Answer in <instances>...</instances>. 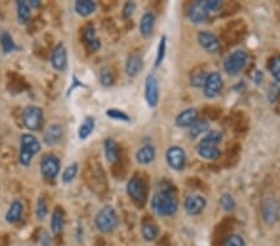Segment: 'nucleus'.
Masks as SVG:
<instances>
[{"mask_svg": "<svg viewBox=\"0 0 280 246\" xmlns=\"http://www.w3.org/2000/svg\"><path fill=\"white\" fill-rule=\"evenodd\" d=\"M151 207L158 216H172L178 210L177 197L171 189H161L152 197Z\"/></svg>", "mask_w": 280, "mask_h": 246, "instance_id": "1", "label": "nucleus"}, {"mask_svg": "<svg viewBox=\"0 0 280 246\" xmlns=\"http://www.w3.org/2000/svg\"><path fill=\"white\" fill-rule=\"evenodd\" d=\"M95 225H96L97 230L104 234H110L115 231L118 226V216L116 210L111 207H106L100 210L95 216Z\"/></svg>", "mask_w": 280, "mask_h": 246, "instance_id": "2", "label": "nucleus"}, {"mask_svg": "<svg viewBox=\"0 0 280 246\" xmlns=\"http://www.w3.org/2000/svg\"><path fill=\"white\" fill-rule=\"evenodd\" d=\"M127 194L131 198L132 202L139 207H143L147 202V185L141 178L134 176L129 180L126 185Z\"/></svg>", "mask_w": 280, "mask_h": 246, "instance_id": "3", "label": "nucleus"}, {"mask_svg": "<svg viewBox=\"0 0 280 246\" xmlns=\"http://www.w3.org/2000/svg\"><path fill=\"white\" fill-rule=\"evenodd\" d=\"M248 63V54L244 50H236L224 60V70L228 75H238Z\"/></svg>", "mask_w": 280, "mask_h": 246, "instance_id": "4", "label": "nucleus"}, {"mask_svg": "<svg viewBox=\"0 0 280 246\" xmlns=\"http://www.w3.org/2000/svg\"><path fill=\"white\" fill-rule=\"evenodd\" d=\"M23 123L29 131H39L44 122V112L40 107L29 105L23 111Z\"/></svg>", "mask_w": 280, "mask_h": 246, "instance_id": "5", "label": "nucleus"}, {"mask_svg": "<svg viewBox=\"0 0 280 246\" xmlns=\"http://www.w3.org/2000/svg\"><path fill=\"white\" fill-rule=\"evenodd\" d=\"M166 161L170 168H172L175 172H182L186 167L187 157L183 148L178 145H172L166 152Z\"/></svg>", "mask_w": 280, "mask_h": 246, "instance_id": "6", "label": "nucleus"}, {"mask_svg": "<svg viewBox=\"0 0 280 246\" xmlns=\"http://www.w3.org/2000/svg\"><path fill=\"white\" fill-rule=\"evenodd\" d=\"M40 172L46 180H54L60 172V161L54 154H46L40 162Z\"/></svg>", "mask_w": 280, "mask_h": 246, "instance_id": "7", "label": "nucleus"}, {"mask_svg": "<svg viewBox=\"0 0 280 246\" xmlns=\"http://www.w3.org/2000/svg\"><path fill=\"white\" fill-rule=\"evenodd\" d=\"M144 99L151 108L157 106L160 101V83L157 77L152 73L147 76L144 82Z\"/></svg>", "mask_w": 280, "mask_h": 246, "instance_id": "8", "label": "nucleus"}, {"mask_svg": "<svg viewBox=\"0 0 280 246\" xmlns=\"http://www.w3.org/2000/svg\"><path fill=\"white\" fill-rule=\"evenodd\" d=\"M223 90V80L222 76L218 72L208 73L207 81L203 87V94L207 99H214L222 92Z\"/></svg>", "mask_w": 280, "mask_h": 246, "instance_id": "9", "label": "nucleus"}, {"mask_svg": "<svg viewBox=\"0 0 280 246\" xmlns=\"http://www.w3.org/2000/svg\"><path fill=\"white\" fill-rule=\"evenodd\" d=\"M197 40H198V44L201 45V46L207 52L215 54V52L219 51L220 47L219 39H218L213 33L207 32V30L199 32L198 35H197Z\"/></svg>", "mask_w": 280, "mask_h": 246, "instance_id": "10", "label": "nucleus"}, {"mask_svg": "<svg viewBox=\"0 0 280 246\" xmlns=\"http://www.w3.org/2000/svg\"><path fill=\"white\" fill-rule=\"evenodd\" d=\"M207 200L199 194H191L184 200V210L188 215H198L205 210Z\"/></svg>", "mask_w": 280, "mask_h": 246, "instance_id": "11", "label": "nucleus"}, {"mask_svg": "<svg viewBox=\"0 0 280 246\" xmlns=\"http://www.w3.org/2000/svg\"><path fill=\"white\" fill-rule=\"evenodd\" d=\"M51 65L56 71H65L68 68V50L63 42L58 44L51 54Z\"/></svg>", "mask_w": 280, "mask_h": 246, "instance_id": "12", "label": "nucleus"}, {"mask_svg": "<svg viewBox=\"0 0 280 246\" xmlns=\"http://www.w3.org/2000/svg\"><path fill=\"white\" fill-rule=\"evenodd\" d=\"M64 137V128L61 127L60 125L58 123H54V125H50L49 127L46 128L44 133V143L46 145H53L59 144L61 142Z\"/></svg>", "mask_w": 280, "mask_h": 246, "instance_id": "13", "label": "nucleus"}, {"mask_svg": "<svg viewBox=\"0 0 280 246\" xmlns=\"http://www.w3.org/2000/svg\"><path fill=\"white\" fill-rule=\"evenodd\" d=\"M142 68H143V59L140 54L130 55L126 60L125 70L127 76H130V77H136L141 72Z\"/></svg>", "mask_w": 280, "mask_h": 246, "instance_id": "14", "label": "nucleus"}, {"mask_svg": "<svg viewBox=\"0 0 280 246\" xmlns=\"http://www.w3.org/2000/svg\"><path fill=\"white\" fill-rule=\"evenodd\" d=\"M210 16V13L206 10V8L202 5L201 1L191 4L188 9V19L193 24H202L205 23Z\"/></svg>", "mask_w": 280, "mask_h": 246, "instance_id": "15", "label": "nucleus"}, {"mask_svg": "<svg viewBox=\"0 0 280 246\" xmlns=\"http://www.w3.org/2000/svg\"><path fill=\"white\" fill-rule=\"evenodd\" d=\"M198 109L194 107L184 109L175 118V125L181 128H189L198 119Z\"/></svg>", "mask_w": 280, "mask_h": 246, "instance_id": "16", "label": "nucleus"}, {"mask_svg": "<svg viewBox=\"0 0 280 246\" xmlns=\"http://www.w3.org/2000/svg\"><path fill=\"white\" fill-rule=\"evenodd\" d=\"M41 148V144L37 141L36 137H34L30 133H25V135L21 136L20 138V150H24V152H28L33 156L37 154Z\"/></svg>", "mask_w": 280, "mask_h": 246, "instance_id": "17", "label": "nucleus"}, {"mask_svg": "<svg viewBox=\"0 0 280 246\" xmlns=\"http://www.w3.org/2000/svg\"><path fill=\"white\" fill-rule=\"evenodd\" d=\"M82 39H84L85 45L87 46V49L91 50V51H97V50L101 47V41L99 40V37L96 36V30H95L94 25H87L82 32Z\"/></svg>", "mask_w": 280, "mask_h": 246, "instance_id": "18", "label": "nucleus"}, {"mask_svg": "<svg viewBox=\"0 0 280 246\" xmlns=\"http://www.w3.org/2000/svg\"><path fill=\"white\" fill-rule=\"evenodd\" d=\"M156 158V149L152 144H144L137 150L136 161L142 166H148Z\"/></svg>", "mask_w": 280, "mask_h": 246, "instance_id": "19", "label": "nucleus"}, {"mask_svg": "<svg viewBox=\"0 0 280 246\" xmlns=\"http://www.w3.org/2000/svg\"><path fill=\"white\" fill-rule=\"evenodd\" d=\"M155 14L151 13V11H146L142 15L141 21H140V34L143 37L151 36L152 33H153V29H155Z\"/></svg>", "mask_w": 280, "mask_h": 246, "instance_id": "20", "label": "nucleus"}, {"mask_svg": "<svg viewBox=\"0 0 280 246\" xmlns=\"http://www.w3.org/2000/svg\"><path fill=\"white\" fill-rule=\"evenodd\" d=\"M104 149H105V157L106 159L108 161V163L111 164H116L120 159V147L116 143L115 140L112 138H107L104 142Z\"/></svg>", "mask_w": 280, "mask_h": 246, "instance_id": "21", "label": "nucleus"}, {"mask_svg": "<svg viewBox=\"0 0 280 246\" xmlns=\"http://www.w3.org/2000/svg\"><path fill=\"white\" fill-rule=\"evenodd\" d=\"M24 212V205L20 200H14L13 203L9 207L8 211L5 214V220L8 221L9 224H15L18 223L19 220L21 219Z\"/></svg>", "mask_w": 280, "mask_h": 246, "instance_id": "22", "label": "nucleus"}, {"mask_svg": "<svg viewBox=\"0 0 280 246\" xmlns=\"http://www.w3.org/2000/svg\"><path fill=\"white\" fill-rule=\"evenodd\" d=\"M96 8V3L92 1V0H77L75 3V11L79 14L80 16H84V18L95 13Z\"/></svg>", "mask_w": 280, "mask_h": 246, "instance_id": "23", "label": "nucleus"}, {"mask_svg": "<svg viewBox=\"0 0 280 246\" xmlns=\"http://www.w3.org/2000/svg\"><path fill=\"white\" fill-rule=\"evenodd\" d=\"M16 13H18V21L19 24H28L30 21L32 16V8L29 6L28 1L25 0H19L16 1Z\"/></svg>", "mask_w": 280, "mask_h": 246, "instance_id": "24", "label": "nucleus"}, {"mask_svg": "<svg viewBox=\"0 0 280 246\" xmlns=\"http://www.w3.org/2000/svg\"><path fill=\"white\" fill-rule=\"evenodd\" d=\"M50 228L54 235H59L64 229V212L63 209L56 208L51 215V221H50Z\"/></svg>", "mask_w": 280, "mask_h": 246, "instance_id": "25", "label": "nucleus"}, {"mask_svg": "<svg viewBox=\"0 0 280 246\" xmlns=\"http://www.w3.org/2000/svg\"><path fill=\"white\" fill-rule=\"evenodd\" d=\"M222 141H223V133L219 132V131L213 130V131H208V132L206 133V136L202 138L199 144L210 145V147H218Z\"/></svg>", "mask_w": 280, "mask_h": 246, "instance_id": "26", "label": "nucleus"}, {"mask_svg": "<svg viewBox=\"0 0 280 246\" xmlns=\"http://www.w3.org/2000/svg\"><path fill=\"white\" fill-rule=\"evenodd\" d=\"M0 45H1V50H3L4 54H10V52L19 50L13 36L8 32H3L0 34Z\"/></svg>", "mask_w": 280, "mask_h": 246, "instance_id": "27", "label": "nucleus"}, {"mask_svg": "<svg viewBox=\"0 0 280 246\" xmlns=\"http://www.w3.org/2000/svg\"><path fill=\"white\" fill-rule=\"evenodd\" d=\"M94 130H95V118L94 117H86V118L84 119V122L80 125L77 136H79L80 140L85 141L90 137V135L94 132Z\"/></svg>", "mask_w": 280, "mask_h": 246, "instance_id": "28", "label": "nucleus"}, {"mask_svg": "<svg viewBox=\"0 0 280 246\" xmlns=\"http://www.w3.org/2000/svg\"><path fill=\"white\" fill-rule=\"evenodd\" d=\"M198 154L202 158L208 159V161H214L220 156V150L218 147H210V145H198Z\"/></svg>", "mask_w": 280, "mask_h": 246, "instance_id": "29", "label": "nucleus"}, {"mask_svg": "<svg viewBox=\"0 0 280 246\" xmlns=\"http://www.w3.org/2000/svg\"><path fill=\"white\" fill-rule=\"evenodd\" d=\"M210 130V123L206 119H197L193 125L189 127V136L192 138L199 137L203 133H207Z\"/></svg>", "mask_w": 280, "mask_h": 246, "instance_id": "30", "label": "nucleus"}, {"mask_svg": "<svg viewBox=\"0 0 280 246\" xmlns=\"http://www.w3.org/2000/svg\"><path fill=\"white\" fill-rule=\"evenodd\" d=\"M141 234L142 238L146 241H153L157 239L160 230H158V226L153 223H144L141 228Z\"/></svg>", "mask_w": 280, "mask_h": 246, "instance_id": "31", "label": "nucleus"}, {"mask_svg": "<svg viewBox=\"0 0 280 246\" xmlns=\"http://www.w3.org/2000/svg\"><path fill=\"white\" fill-rule=\"evenodd\" d=\"M77 172H79V164L71 163L70 166H68L64 169L63 176H61V180L65 184L71 183V181L76 178V176H77Z\"/></svg>", "mask_w": 280, "mask_h": 246, "instance_id": "32", "label": "nucleus"}, {"mask_svg": "<svg viewBox=\"0 0 280 246\" xmlns=\"http://www.w3.org/2000/svg\"><path fill=\"white\" fill-rule=\"evenodd\" d=\"M207 77H208V73L203 72V71H196V72L192 73V76H191V85L197 88L205 87Z\"/></svg>", "mask_w": 280, "mask_h": 246, "instance_id": "33", "label": "nucleus"}, {"mask_svg": "<svg viewBox=\"0 0 280 246\" xmlns=\"http://www.w3.org/2000/svg\"><path fill=\"white\" fill-rule=\"evenodd\" d=\"M106 116H107L108 118L115 119V121H121V122L131 121L129 114L126 113V112L121 111V109H118V108H108L107 111H106Z\"/></svg>", "mask_w": 280, "mask_h": 246, "instance_id": "34", "label": "nucleus"}, {"mask_svg": "<svg viewBox=\"0 0 280 246\" xmlns=\"http://www.w3.org/2000/svg\"><path fill=\"white\" fill-rule=\"evenodd\" d=\"M115 82V77H113V73L110 69L105 68L101 70L100 72V83L104 86V87H110Z\"/></svg>", "mask_w": 280, "mask_h": 246, "instance_id": "35", "label": "nucleus"}, {"mask_svg": "<svg viewBox=\"0 0 280 246\" xmlns=\"http://www.w3.org/2000/svg\"><path fill=\"white\" fill-rule=\"evenodd\" d=\"M166 47H167V37L163 35L160 40V44H158V49H157V56H156V63L155 66L158 68V66L162 64L163 59H165V55H166Z\"/></svg>", "mask_w": 280, "mask_h": 246, "instance_id": "36", "label": "nucleus"}, {"mask_svg": "<svg viewBox=\"0 0 280 246\" xmlns=\"http://www.w3.org/2000/svg\"><path fill=\"white\" fill-rule=\"evenodd\" d=\"M219 204L225 211H232L236 208V200L231 194H223L219 199Z\"/></svg>", "mask_w": 280, "mask_h": 246, "instance_id": "37", "label": "nucleus"}, {"mask_svg": "<svg viewBox=\"0 0 280 246\" xmlns=\"http://www.w3.org/2000/svg\"><path fill=\"white\" fill-rule=\"evenodd\" d=\"M35 212H36V218L39 219V220H44L45 218H46L47 215V204H46V200L44 199V198H39V200H37L36 203V210H35Z\"/></svg>", "mask_w": 280, "mask_h": 246, "instance_id": "38", "label": "nucleus"}, {"mask_svg": "<svg viewBox=\"0 0 280 246\" xmlns=\"http://www.w3.org/2000/svg\"><path fill=\"white\" fill-rule=\"evenodd\" d=\"M268 68H269L273 77H274L278 82H280V56H277L270 60Z\"/></svg>", "mask_w": 280, "mask_h": 246, "instance_id": "39", "label": "nucleus"}, {"mask_svg": "<svg viewBox=\"0 0 280 246\" xmlns=\"http://www.w3.org/2000/svg\"><path fill=\"white\" fill-rule=\"evenodd\" d=\"M223 246H245V241L241 235L233 234V235H229L225 239Z\"/></svg>", "mask_w": 280, "mask_h": 246, "instance_id": "40", "label": "nucleus"}, {"mask_svg": "<svg viewBox=\"0 0 280 246\" xmlns=\"http://www.w3.org/2000/svg\"><path fill=\"white\" fill-rule=\"evenodd\" d=\"M201 3L202 5L205 6L208 13H210V11H217L218 9L222 8V1H220V0H203Z\"/></svg>", "mask_w": 280, "mask_h": 246, "instance_id": "41", "label": "nucleus"}, {"mask_svg": "<svg viewBox=\"0 0 280 246\" xmlns=\"http://www.w3.org/2000/svg\"><path fill=\"white\" fill-rule=\"evenodd\" d=\"M135 10H136V4H135L134 1H127L122 8V18L125 19V20H129V19H131V16L134 15Z\"/></svg>", "mask_w": 280, "mask_h": 246, "instance_id": "42", "label": "nucleus"}, {"mask_svg": "<svg viewBox=\"0 0 280 246\" xmlns=\"http://www.w3.org/2000/svg\"><path fill=\"white\" fill-rule=\"evenodd\" d=\"M75 87H85V85H82L80 81H77V78H76V76H73V85L71 86L70 88H69V92H68V95H70L71 92H72L73 90H75Z\"/></svg>", "mask_w": 280, "mask_h": 246, "instance_id": "43", "label": "nucleus"}, {"mask_svg": "<svg viewBox=\"0 0 280 246\" xmlns=\"http://www.w3.org/2000/svg\"><path fill=\"white\" fill-rule=\"evenodd\" d=\"M42 235H44V239L41 238V246H49L50 245V238H49V234L47 233H42Z\"/></svg>", "mask_w": 280, "mask_h": 246, "instance_id": "44", "label": "nucleus"}, {"mask_svg": "<svg viewBox=\"0 0 280 246\" xmlns=\"http://www.w3.org/2000/svg\"><path fill=\"white\" fill-rule=\"evenodd\" d=\"M28 4H29V6L32 9H36L41 5V1H39V0H30V1H28Z\"/></svg>", "mask_w": 280, "mask_h": 246, "instance_id": "45", "label": "nucleus"}]
</instances>
